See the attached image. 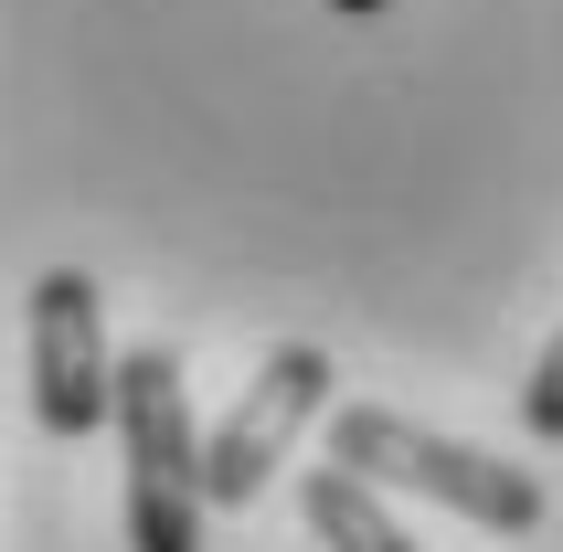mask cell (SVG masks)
I'll list each match as a JSON object with an SVG mask.
<instances>
[{"label":"cell","instance_id":"8992f818","mask_svg":"<svg viewBox=\"0 0 563 552\" xmlns=\"http://www.w3.org/2000/svg\"><path fill=\"white\" fill-rule=\"evenodd\" d=\"M521 426H532L542 446H563V330H553V351L532 362V383H521Z\"/></svg>","mask_w":563,"mask_h":552},{"label":"cell","instance_id":"3957f363","mask_svg":"<svg viewBox=\"0 0 563 552\" xmlns=\"http://www.w3.org/2000/svg\"><path fill=\"white\" fill-rule=\"evenodd\" d=\"M319 404H330V351H319V340L266 351V372H255L245 394L223 404V426L202 435V510H245V499L287 467V446L309 435Z\"/></svg>","mask_w":563,"mask_h":552},{"label":"cell","instance_id":"7a4b0ae2","mask_svg":"<svg viewBox=\"0 0 563 552\" xmlns=\"http://www.w3.org/2000/svg\"><path fill=\"white\" fill-rule=\"evenodd\" d=\"M107 426L128 446V552H202V435H191V394H181V351L139 340L118 362V404Z\"/></svg>","mask_w":563,"mask_h":552},{"label":"cell","instance_id":"277c9868","mask_svg":"<svg viewBox=\"0 0 563 552\" xmlns=\"http://www.w3.org/2000/svg\"><path fill=\"white\" fill-rule=\"evenodd\" d=\"M118 404V351H107V308H96V276L43 266L32 276V426L43 435H96Z\"/></svg>","mask_w":563,"mask_h":552},{"label":"cell","instance_id":"6da1fadb","mask_svg":"<svg viewBox=\"0 0 563 552\" xmlns=\"http://www.w3.org/2000/svg\"><path fill=\"white\" fill-rule=\"evenodd\" d=\"M330 467L341 478H362V489H405V499H437V510H457V521L478 531H542V478L532 467L489 457V446H457V435H426L415 415H394V404H341L330 415Z\"/></svg>","mask_w":563,"mask_h":552},{"label":"cell","instance_id":"5b68a950","mask_svg":"<svg viewBox=\"0 0 563 552\" xmlns=\"http://www.w3.org/2000/svg\"><path fill=\"white\" fill-rule=\"evenodd\" d=\"M309 531L330 552H415L405 531H394V510H383L362 478H341V467H309Z\"/></svg>","mask_w":563,"mask_h":552},{"label":"cell","instance_id":"52a82bcc","mask_svg":"<svg viewBox=\"0 0 563 552\" xmlns=\"http://www.w3.org/2000/svg\"><path fill=\"white\" fill-rule=\"evenodd\" d=\"M330 11H341V22H373V11H394V0H330Z\"/></svg>","mask_w":563,"mask_h":552}]
</instances>
